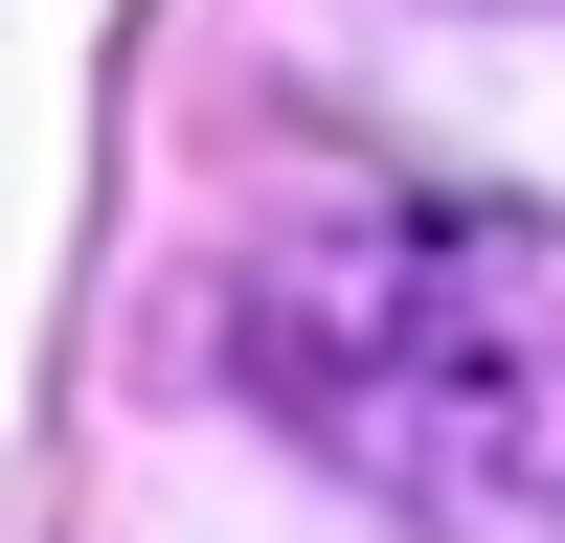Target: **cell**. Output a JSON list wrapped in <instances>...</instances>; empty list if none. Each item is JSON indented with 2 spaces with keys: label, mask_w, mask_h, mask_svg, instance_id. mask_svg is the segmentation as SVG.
Segmentation results:
<instances>
[{
  "label": "cell",
  "mask_w": 565,
  "mask_h": 543,
  "mask_svg": "<svg viewBox=\"0 0 565 543\" xmlns=\"http://www.w3.org/2000/svg\"><path fill=\"white\" fill-rule=\"evenodd\" d=\"M249 407L317 476L452 543H565V204H362L295 226L226 317Z\"/></svg>",
  "instance_id": "obj_1"
}]
</instances>
